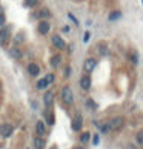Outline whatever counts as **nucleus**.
<instances>
[{"mask_svg": "<svg viewBox=\"0 0 143 149\" xmlns=\"http://www.w3.org/2000/svg\"><path fill=\"white\" fill-rule=\"evenodd\" d=\"M135 141L139 143V145H143V129L137 132V135H135Z\"/></svg>", "mask_w": 143, "mask_h": 149, "instance_id": "nucleus-20", "label": "nucleus"}, {"mask_svg": "<svg viewBox=\"0 0 143 149\" xmlns=\"http://www.w3.org/2000/svg\"><path fill=\"white\" fill-rule=\"evenodd\" d=\"M46 86H48V83H46V80H45V79H42V80H38V81H37V89H40V91H42V89H45Z\"/></svg>", "mask_w": 143, "mask_h": 149, "instance_id": "nucleus-18", "label": "nucleus"}, {"mask_svg": "<svg viewBox=\"0 0 143 149\" xmlns=\"http://www.w3.org/2000/svg\"><path fill=\"white\" fill-rule=\"evenodd\" d=\"M120 17H122V13H120V11H114V13L109 14V20H117Z\"/></svg>", "mask_w": 143, "mask_h": 149, "instance_id": "nucleus-17", "label": "nucleus"}, {"mask_svg": "<svg viewBox=\"0 0 143 149\" xmlns=\"http://www.w3.org/2000/svg\"><path fill=\"white\" fill-rule=\"evenodd\" d=\"M80 88L83 91H88L91 88V77H88V75H83L80 79Z\"/></svg>", "mask_w": 143, "mask_h": 149, "instance_id": "nucleus-8", "label": "nucleus"}, {"mask_svg": "<svg viewBox=\"0 0 143 149\" xmlns=\"http://www.w3.org/2000/svg\"><path fill=\"white\" fill-rule=\"evenodd\" d=\"M49 28H51V26H49V23L46 20H42L40 23H38V32H40V34H48Z\"/></svg>", "mask_w": 143, "mask_h": 149, "instance_id": "nucleus-9", "label": "nucleus"}, {"mask_svg": "<svg viewBox=\"0 0 143 149\" xmlns=\"http://www.w3.org/2000/svg\"><path fill=\"white\" fill-rule=\"evenodd\" d=\"M82 125H83V118H82V115H75V117L73 118V123H71L73 131H80Z\"/></svg>", "mask_w": 143, "mask_h": 149, "instance_id": "nucleus-6", "label": "nucleus"}, {"mask_svg": "<svg viewBox=\"0 0 143 149\" xmlns=\"http://www.w3.org/2000/svg\"><path fill=\"white\" fill-rule=\"evenodd\" d=\"M51 42H52V45L56 46L57 49H63L65 48V42H63V38L60 37V36H52Z\"/></svg>", "mask_w": 143, "mask_h": 149, "instance_id": "nucleus-7", "label": "nucleus"}, {"mask_svg": "<svg viewBox=\"0 0 143 149\" xmlns=\"http://www.w3.org/2000/svg\"><path fill=\"white\" fill-rule=\"evenodd\" d=\"M28 72L31 74V75H38L40 74V68H38V65H36V63H29L28 65Z\"/></svg>", "mask_w": 143, "mask_h": 149, "instance_id": "nucleus-11", "label": "nucleus"}, {"mask_svg": "<svg viewBox=\"0 0 143 149\" xmlns=\"http://www.w3.org/2000/svg\"><path fill=\"white\" fill-rule=\"evenodd\" d=\"M13 126L8 125V123H3V125H0V135L3 137V139H8V137L13 135Z\"/></svg>", "mask_w": 143, "mask_h": 149, "instance_id": "nucleus-3", "label": "nucleus"}, {"mask_svg": "<svg viewBox=\"0 0 143 149\" xmlns=\"http://www.w3.org/2000/svg\"><path fill=\"white\" fill-rule=\"evenodd\" d=\"M38 17H42V19H49L51 17V13H49V9H46V8H42L40 11H38Z\"/></svg>", "mask_w": 143, "mask_h": 149, "instance_id": "nucleus-14", "label": "nucleus"}, {"mask_svg": "<svg viewBox=\"0 0 143 149\" xmlns=\"http://www.w3.org/2000/svg\"><path fill=\"white\" fill-rule=\"evenodd\" d=\"M131 62H133L134 65H137V62H139V57H137V54H135V52L131 54Z\"/></svg>", "mask_w": 143, "mask_h": 149, "instance_id": "nucleus-26", "label": "nucleus"}, {"mask_svg": "<svg viewBox=\"0 0 143 149\" xmlns=\"http://www.w3.org/2000/svg\"><path fill=\"white\" fill-rule=\"evenodd\" d=\"M92 139H94V140H92V143H94V145H98V141H100V137H98V135H94Z\"/></svg>", "mask_w": 143, "mask_h": 149, "instance_id": "nucleus-29", "label": "nucleus"}, {"mask_svg": "<svg viewBox=\"0 0 143 149\" xmlns=\"http://www.w3.org/2000/svg\"><path fill=\"white\" fill-rule=\"evenodd\" d=\"M89 32H85V36H83V42H89Z\"/></svg>", "mask_w": 143, "mask_h": 149, "instance_id": "nucleus-31", "label": "nucleus"}, {"mask_svg": "<svg viewBox=\"0 0 143 149\" xmlns=\"http://www.w3.org/2000/svg\"><path fill=\"white\" fill-rule=\"evenodd\" d=\"M68 17H69L71 20H73V22H74V23H79V20H77V19H75V17H74V15H73V14H71V13L68 14Z\"/></svg>", "mask_w": 143, "mask_h": 149, "instance_id": "nucleus-30", "label": "nucleus"}, {"mask_svg": "<svg viewBox=\"0 0 143 149\" xmlns=\"http://www.w3.org/2000/svg\"><path fill=\"white\" fill-rule=\"evenodd\" d=\"M98 51H100L102 56H106V54H108V49H106L105 45H100V46H98Z\"/></svg>", "mask_w": 143, "mask_h": 149, "instance_id": "nucleus-24", "label": "nucleus"}, {"mask_svg": "<svg viewBox=\"0 0 143 149\" xmlns=\"http://www.w3.org/2000/svg\"><path fill=\"white\" fill-rule=\"evenodd\" d=\"M96 65H97V60L96 58H86L85 60V63H83V69H85V72H92V71L96 69Z\"/></svg>", "mask_w": 143, "mask_h": 149, "instance_id": "nucleus-4", "label": "nucleus"}, {"mask_svg": "<svg viewBox=\"0 0 143 149\" xmlns=\"http://www.w3.org/2000/svg\"><path fill=\"white\" fill-rule=\"evenodd\" d=\"M60 62H62V57H60L59 54H57V56H52V57H51V66H59Z\"/></svg>", "mask_w": 143, "mask_h": 149, "instance_id": "nucleus-15", "label": "nucleus"}, {"mask_svg": "<svg viewBox=\"0 0 143 149\" xmlns=\"http://www.w3.org/2000/svg\"><path fill=\"white\" fill-rule=\"evenodd\" d=\"M34 146H36V149H43L45 148V140L38 135L37 139H34Z\"/></svg>", "mask_w": 143, "mask_h": 149, "instance_id": "nucleus-13", "label": "nucleus"}, {"mask_svg": "<svg viewBox=\"0 0 143 149\" xmlns=\"http://www.w3.org/2000/svg\"><path fill=\"white\" fill-rule=\"evenodd\" d=\"M9 36V28H3L0 31V46L5 45V42H6V38Z\"/></svg>", "mask_w": 143, "mask_h": 149, "instance_id": "nucleus-12", "label": "nucleus"}, {"mask_svg": "<svg viewBox=\"0 0 143 149\" xmlns=\"http://www.w3.org/2000/svg\"><path fill=\"white\" fill-rule=\"evenodd\" d=\"M37 3H38V0H25V6H28V8H34Z\"/></svg>", "mask_w": 143, "mask_h": 149, "instance_id": "nucleus-22", "label": "nucleus"}, {"mask_svg": "<svg viewBox=\"0 0 143 149\" xmlns=\"http://www.w3.org/2000/svg\"><path fill=\"white\" fill-rule=\"evenodd\" d=\"M36 131H37V134L40 137H43V135H45V132H46V125L43 123L42 120H38L37 125H36Z\"/></svg>", "mask_w": 143, "mask_h": 149, "instance_id": "nucleus-10", "label": "nucleus"}, {"mask_svg": "<svg viewBox=\"0 0 143 149\" xmlns=\"http://www.w3.org/2000/svg\"><path fill=\"white\" fill-rule=\"evenodd\" d=\"M142 2H143V0H142Z\"/></svg>", "mask_w": 143, "mask_h": 149, "instance_id": "nucleus-36", "label": "nucleus"}, {"mask_svg": "<svg viewBox=\"0 0 143 149\" xmlns=\"http://www.w3.org/2000/svg\"><path fill=\"white\" fill-rule=\"evenodd\" d=\"M62 100H63L65 104H73V102H74V94H73V91H71L69 86H65L63 89H62Z\"/></svg>", "mask_w": 143, "mask_h": 149, "instance_id": "nucleus-1", "label": "nucleus"}, {"mask_svg": "<svg viewBox=\"0 0 143 149\" xmlns=\"http://www.w3.org/2000/svg\"><path fill=\"white\" fill-rule=\"evenodd\" d=\"M23 38H25V34H23V32H20V34L19 36H15V45H20V43H23L25 40H23Z\"/></svg>", "mask_w": 143, "mask_h": 149, "instance_id": "nucleus-21", "label": "nucleus"}, {"mask_svg": "<svg viewBox=\"0 0 143 149\" xmlns=\"http://www.w3.org/2000/svg\"><path fill=\"white\" fill-rule=\"evenodd\" d=\"M63 32H69V26H63Z\"/></svg>", "mask_w": 143, "mask_h": 149, "instance_id": "nucleus-33", "label": "nucleus"}, {"mask_svg": "<svg viewBox=\"0 0 143 149\" xmlns=\"http://www.w3.org/2000/svg\"><path fill=\"white\" fill-rule=\"evenodd\" d=\"M74 149H83V148H74Z\"/></svg>", "mask_w": 143, "mask_h": 149, "instance_id": "nucleus-34", "label": "nucleus"}, {"mask_svg": "<svg viewBox=\"0 0 143 149\" xmlns=\"http://www.w3.org/2000/svg\"><path fill=\"white\" fill-rule=\"evenodd\" d=\"M126 149H137L134 145H128V146H126Z\"/></svg>", "mask_w": 143, "mask_h": 149, "instance_id": "nucleus-32", "label": "nucleus"}, {"mask_svg": "<svg viewBox=\"0 0 143 149\" xmlns=\"http://www.w3.org/2000/svg\"><path fill=\"white\" fill-rule=\"evenodd\" d=\"M0 89H2V85H0Z\"/></svg>", "mask_w": 143, "mask_h": 149, "instance_id": "nucleus-35", "label": "nucleus"}, {"mask_svg": "<svg viewBox=\"0 0 143 149\" xmlns=\"http://www.w3.org/2000/svg\"><path fill=\"white\" fill-rule=\"evenodd\" d=\"M89 137H91L89 132H83V134L80 135V141L82 143H88V141H89Z\"/></svg>", "mask_w": 143, "mask_h": 149, "instance_id": "nucleus-19", "label": "nucleus"}, {"mask_svg": "<svg viewBox=\"0 0 143 149\" xmlns=\"http://www.w3.org/2000/svg\"><path fill=\"white\" fill-rule=\"evenodd\" d=\"M45 80H46V83H48V85H51L52 81H54V74H48V75L45 77Z\"/></svg>", "mask_w": 143, "mask_h": 149, "instance_id": "nucleus-25", "label": "nucleus"}, {"mask_svg": "<svg viewBox=\"0 0 143 149\" xmlns=\"http://www.w3.org/2000/svg\"><path fill=\"white\" fill-rule=\"evenodd\" d=\"M5 22H6V17H5V14H0V26H5Z\"/></svg>", "mask_w": 143, "mask_h": 149, "instance_id": "nucleus-28", "label": "nucleus"}, {"mask_svg": "<svg viewBox=\"0 0 143 149\" xmlns=\"http://www.w3.org/2000/svg\"><path fill=\"white\" fill-rule=\"evenodd\" d=\"M98 129H100L103 134H106V132H109L111 131V128H109V125L108 123H105V125H102V126H98Z\"/></svg>", "mask_w": 143, "mask_h": 149, "instance_id": "nucleus-23", "label": "nucleus"}, {"mask_svg": "<svg viewBox=\"0 0 143 149\" xmlns=\"http://www.w3.org/2000/svg\"><path fill=\"white\" fill-rule=\"evenodd\" d=\"M108 125H109V128H111V131H119V129H122V128H123L125 120H123L122 117H114Z\"/></svg>", "mask_w": 143, "mask_h": 149, "instance_id": "nucleus-2", "label": "nucleus"}, {"mask_svg": "<svg viewBox=\"0 0 143 149\" xmlns=\"http://www.w3.org/2000/svg\"><path fill=\"white\" fill-rule=\"evenodd\" d=\"M86 104H88V108H91V109H96V103H94V100H86Z\"/></svg>", "mask_w": 143, "mask_h": 149, "instance_id": "nucleus-27", "label": "nucleus"}, {"mask_svg": "<svg viewBox=\"0 0 143 149\" xmlns=\"http://www.w3.org/2000/svg\"><path fill=\"white\" fill-rule=\"evenodd\" d=\"M11 56H13L14 58H20V57H22L20 49H19V48H13V49H11Z\"/></svg>", "mask_w": 143, "mask_h": 149, "instance_id": "nucleus-16", "label": "nucleus"}, {"mask_svg": "<svg viewBox=\"0 0 143 149\" xmlns=\"http://www.w3.org/2000/svg\"><path fill=\"white\" fill-rule=\"evenodd\" d=\"M43 103H45L46 108H51L54 104V92L52 91H46L45 95H43Z\"/></svg>", "mask_w": 143, "mask_h": 149, "instance_id": "nucleus-5", "label": "nucleus"}]
</instances>
